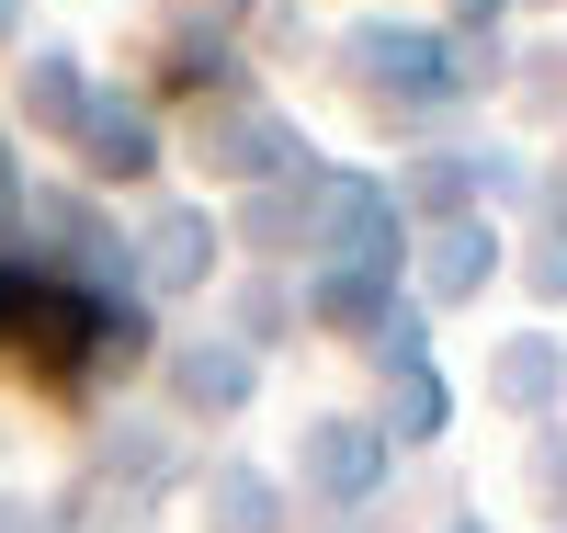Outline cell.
Instances as JSON below:
<instances>
[{
  "label": "cell",
  "mask_w": 567,
  "mask_h": 533,
  "mask_svg": "<svg viewBox=\"0 0 567 533\" xmlns=\"http://www.w3.org/2000/svg\"><path fill=\"white\" fill-rule=\"evenodd\" d=\"M318 193V238H329V273H363V284H386L398 250H409V216L386 205V182H363V171H307Z\"/></svg>",
  "instance_id": "obj_1"
},
{
  "label": "cell",
  "mask_w": 567,
  "mask_h": 533,
  "mask_svg": "<svg viewBox=\"0 0 567 533\" xmlns=\"http://www.w3.org/2000/svg\"><path fill=\"white\" fill-rule=\"evenodd\" d=\"M194 148H205V171H227V182H307V136L284 125V114H261V103L205 114Z\"/></svg>",
  "instance_id": "obj_2"
},
{
  "label": "cell",
  "mask_w": 567,
  "mask_h": 533,
  "mask_svg": "<svg viewBox=\"0 0 567 533\" xmlns=\"http://www.w3.org/2000/svg\"><path fill=\"white\" fill-rule=\"evenodd\" d=\"M341 58L386 91V103H432V91H454V45L443 34H420V23H352L341 34Z\"/></svg>",
  "instance_id": "obj_3"
},
{
  "label": "cell",
  "mask_w": 567,
  "mask_h": 533,
  "mask_svg": "<svg viewBox=\"0 0 567 533\" xmlns=\"http://www.w3.org/2000/svg\"><path fill=\"white\" fill-rule=\"evenodd\" d=\"M171 398L194 409V420L250 409V341H182V352H171Z\"/></svg>",
  "instance_id": "obj_4"
},
{
  "label": "cell",
  "mask_w": 567,
  "mask_h": 533,
  "mask_svg": "<svg viewBox=\"0 0 567 533\" xmlns=\"http://www.w3.org/2000/svg\"><path fill=\"white\" fill-rule=\"evenodd\" d=\"M488 262H499V238H488V216H443L432 238H420V296H432V307H454V296H477V284H488Z\"/></svg>",
  "instance_id": "obj_5"
},
{
  "label": "cell",
  "mask_w": 567,
  "mask_h": 533,
  "mask_svg": "<svg viewBox=\"0 0 567 533\" xmlns=\"http://www.w3.org/2000/svg\"><path fill=\"white\" fill-rule=\"evenodd\" d=\"M80 160L103 171V182L159 171V125H148V103H103V91H91V114H80Z\"/></svg>",
  "instance_id": "obj_6"
},
{
  "label": "cell",
  "mask_w": 567,
  "mask_h": 533,
  "mask_svg": "<svg viewBox=\"0 0 567 533\" xmlns=\"http://www.w3.org/2000/svg\"><path fill=\"white\" fill-rule=\"evenodd\" d=\"M136 273H148L159 296H194V284L216 273V227H205L194 205H159V227L136 238Z\"/></svg>",
  "instance_id": "obj_7"
},
{
  "label": "cell",
  "mask_w": 567,
  "mask_h": 533,
  "mask_svg": "<svg viewBox=\"0 0 567 533\" xmlns=\"http://www.w3.org/2000/svg\"><path fill=\"white\" fill-rule=\"evenodd\" d=\"M374 465H386V431H374V420H318V431H307V489L363 500Z\"/></svg>",
  "instance_id": "obj_8"
},
{
  "label": "cell",
  "mask_w": 567,
  "mask_h": 533,
  "mask_svg": "<svg viewBox=\"0 0 567 533\" xmlns=\"http://www.w3.org/2000/svg\"><path fill=\"white\" fill-rule=\"evenodd\" d=\"M34 227H45V250H58L69 273H103V262L125 250V238H114V216L91 205V193H45V205H34Z\"/></svg>",
  "instance_id": "obj_9"
},
{
  "label": "cell",
  "mask_w": 567,
  "mask_h": 533,
  "mask_svg": "<svg viewBox=\"0 0 567 533\" xmlns=\"http://www.w3.org/2000/svg\"><path fill=\"white\" fill-rule=\"evenodd\" d=\"M443 420H454V386L432 363H386V409H374V431H386V443H432Z\"/></svg>",
  "instance_id": "obj_10"
},
{
  "label": "cell",
  "mask_w": 567,
  "mask_h": 533,
  "mask_svg": "<svg viewBox=\"0 0 567 533\" xmlns=\"http://www.w3.org/2000/svg\"><path fill=\"white\" fill-rule=\"evenodd\" d=\"M318 329H341V341H374V329H386L398 307H386V284H363V273H318Z\"/></svg>",
  "instance_id": "obj_11"
},
{
  "label": "cell",
  "mask_w": 567,
  "mask_h": 533,
  "mask_svg": "<svg viewBox=\"0 0 567 533\" xmlns=\"http://www.w3.org/2000/svg\"><path fill=\"white\" fill-rule=\"evenodd\" d=\"M488 386H499L511 409H545L556 386H567V352H556V341H499V363H488Z\"/></svg>",
  "instance_id": "obj_12"
},
{
  "label": "cell",
  "mask_w": 567,
  "mask_h": 533,
  "mask_svg": "<svg viewBox=\"0 0 567 533\" xmlns=\"http://www.w3.org/2000/svg\"><path fill=\"white\" fill-rule=\"evenodd\" d=\"M23 114L80 136V114H91V80H80V58H34V69H23Z\"/></svg>",
  "instance_id": "obj_13"
},
{
  "label": "cell",
  "mask_w": 567,
  "mask_h": 533,
  "mask_svg": "<svg viewBox=\"0 0 567 533\" xmlns=\"http://www.w3.org/2000/svg\"><path fill=\"white\" fill-rule=\"evenodd\" d=\"M216 533H272L284 522V500H272V476H250V465H216Z\"/></svg>",
  "instance_id": "obj_14"
},
{
  "label": "cell",
  "mask_w": 567,
  "mask_h": 533,
  "mask_svg": "<svg viewBox=\"0 0 567 533\" xmlns=\"http://www.w3.org/2000/svg\"><path fill=\"white\" fill-rule=\"evenodd\" d=\"M409 205L432 216V227H443V216H465V171H454V160H443V171H409Z\"/></svg>",
  "instance_id": "obj_15"
},
{
  "label": "cell",
  "mask_w": 567,
  "mask_h": 533,
  "mask_svg": "<svg viewBox=\"0 0 567 533\" xmlns=\"http://www.w3.org/2000/svg\"><path fill=\"white\" fill-rule=\"evenodd\" d=\"M523 273H534V296H567V227L534 238V262H523Z\"/></svg>",
  "instance_id": "obj_16"
},
{
  "label": "cell",
  "mask_w": 567,
  "mask_h": 533,
  "mask_svg": "<svg viewBox=\"0 0 567 533\" xmlns=\"http://www.w3.org/2000/svg\"><path fill=\"white\" fill-rule=\"evenodd\" d=\"M227 12H239V0H182V23H227Z\"/></svg>",
  "instance_id": "obj_17"
},
{
  "label": "cell",
  "mask_w": 567,
  "mask_h": 533,
  "mask_svg": "<svg viewBox=\"0 0 567 533\" xmlns=\"http://www.w3.org/2000/svg\"><path fill=\"white\" fill-rule=\"evenodd\" d=\"M23 205V171H12V148H0V216H12Z\"/></svg>",
  "instance_id": "obj_18"
},
{
  "label": "cell",
  "mask_w": 567,
  "mask_h": 533,
  "mask_svg": "<svg viewBox=\"0 0 567 533\" xmlns=\"http://www.w3.org/2000/svg\"><path fill=\"white\" fill-rule=\"evenodd\" d=\"M12 23H23V0H0V34H12Z\"/></svg>",
  "instance_id": "obj_19"
},
{
  "label": "cell",
  "mask_w": 567,
  "mask_h": 533,
  "mask_svg": "<svg viewBox=\"0 0 567 533\" xmlns=\"http://www.w3.org/2000/svg\"><path fill=\"white\" fill-rule=\"evenodd\" d=\"M465 533H477V522H465Z\"/></svg>",
  "instance_id": "obj_20"
}]
</instances>
